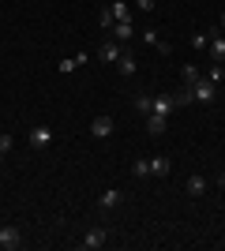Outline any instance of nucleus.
<instances>
[{
  "instance_id": "nucleus-1",
  "label": "nucleus",
  "mask_w": 225,
  "mask_h": 251,
  "mask_svg": "<svg viewBox=\"0 0 225 251\" xmlns=\"http://www.w3.org/2000/svg\"><path fill=\"white\" fill-rule=\"evenodd\" d=\"M188 90H192V101H199V105H210V101L218 98V86L210 83V79H203V75H199V79H195Z\"/></svg>"
},
{
  "instance_id": "nucleus-2",
  "label": "nucleus",
  "mask_w": 225,
  "mask_h": 251,
  "mask_svg": "<svg viewBox=\"0 0 225 251\" xmlns=\"http://www.w3.org/2000/svg\"><path fill=\"white\" fill-rule=\"evenodd\" d=\"M124 49H128V45H124V42H101V49H98V60L113 68V64L120 60V52H124Z\"/></svg>"
},
{
  "instance_id": "nucleus-3",
  "label": "nucleus",
  "mask_w": 225,
  "mask_h": 251,
  "mask_svg": "<svg viewBox=\"0 0 225 251\" xmlns=\"http://www.w3.org/2000/svg\"><path fill=\"white\" fill-rule=\"evenodd\" d=\"M0 248H8V251L23 248V232H19V225H4V229H0Z\"/></svg>"
},
{
  "instance_id": "nucleus-4",
  "label": "nucleus",
  "mask_w": 225,
  "mask_h": 251,
  "mask_svg": "<svg viewBox=\"0 0 225 251\" xmlns=\"http://www.w3.org/2000/svg\"><path fill=\"white\" fill-rule=\"evenodd\" d=\"M113 131H117L113 116H94V120H90V135H98V139H109Z\"/></svg>"
},
{
  "instance_id": "nucleus-5",
  "label": "nucleus",
  "mask_w": 225,
  "mask_h": 251,
  "mask_svg": "<svg viewBox=\"0 0 225 251\" xmlns=\"http://www.w3.org/2000/svg\"><path fill=\"white\" fill-rule=\"evenodd\" d=\"M109 244V229H90L83 236V251H98V248H105Z\"/></svg>"
},
{
  "instance_id": "nucleus-6",
  "label": "nucleus",
  "mask_w": 225,
  "mask_h": 251,
  "mask_svg": "<svg viewBox=\"0 0 225 251\" xmlns=\"http://www.w3.org/2000/svg\"><path fill=\"white\" fill-rule=\"evenodd\" d=\"M49 143H53V127H45V124H34L30 127V147H49Z\"/></svg>"
},
{
  "instance_id": "nucleus-7",
  "label": "nucleus",
  "mask_w": 225,
  "mask_h": 251,
  "mask_svg": "<svg viewBox=\"0 0 225 251\" xmlns=\"http://www.w3.org/2000/svg\"><path fill=\"white\" fill-rule=\"evenodd\" d=\"M113 38L128 45L131 38H135V23H131V19H117V23H113Z\"/></svg>"
},
{
  "instance_id": "nucleus-8",
  "label": "nucleus",
  "mask_w": 225,
  "mask_h": 251,
  "mask_svg": "<svg viewBox=\"0 0 225 251\" xmlns=\"http://www.w3.org/2000/svg\"><path fill=\"white\" fill-rule=\"evenodd\" d=\"M173 109H176L173 94H154V98H150V113H161V116H169Z\"/></svg>"
},
{
  "instance_id": "nucleus-9",
  "label": "nucleus",
  "mask_w": 225,
  "mask_h": 251,
  "mask_svg": "<svg viewBox=\"0 0 225 251\" xmlns=\"http://www.w3.org/2000/svg\"><path fill=\"white\" fill-rule=\"evenodd\" d=\"M206 49H210V60H214V64H225V38H222V34L210 30V45H206Z\"/></svg>"
},
{
  "instance_id": "nucleus-10",
  "label": "nucleus",
  "mask_w": 225,
  "mask_h": 251,
  "mask_svg": "<svg viewBox=\"0 0 225 251\" xmlns=\"http://www.w3.org/2000/svg\"><path fill=\"white\" fill-rule=\"evenodd\" d=\"M86 60H90L86 52H75V56H68V60H60V64H56V72H60V75H68V72H75V68H83Z\"/></svg>"
},
{
  "instance_id": "nucleus-11",
  "label": "nucleus",
  "mask_w": 225,
  "mask_h": 251,
  "mask_svg": "<svg viewBox=\"0 0 225 251\" xmlns=\"http://www.w3.org/2000/svg\"><path fill=\"white\" fill-rule=\"evenodd\" d=\"M117 72L124 75V79H131V75H135V56H131V49H124V52H120V60H117Z\"/></svg>"
},
{
  "instance_id": "nucleus-12",
  "label": "nucleus",
  "mask_w": 225,
  "mask_h": 251,
  "mask_svg": "<svg viewBox=\"0 0 225 251\" xmlns=\"http://www.w3.org/2000/svg\"><path fill=\"white\" fill-rule=\"evenodd\" d=\"M143 42H147V45H154V49H158L161 56H169V52H173V45H169V42H161V38H158V30H143Z\"/></svg>"
},
{
  "instance_id": "nucleus-13",
  "label": "nucleus",
  "mask_w": 225,
  "mask_h": 251,
  "mask_svg": "<svg viewBox=\"0 0 225 251\" xmlns=\"http://www.w3.org/2000/svg\"><path fill=\"white\" fill-rule=\"evenodd\" d=\"M150 173H154V176H169V173H173V161H169L165 154L150 157Z\"/></svg>"
},
{
  "instance_id": "nucleus-14",
  "label": "nucleus",
  "mask_w": 225,
  "mask_h": 251,
  "mask_svg": "<svg viewBox=\"0 0 225 251\" xmlns=\"http://www.w3.org/2000/svg\"><path fill=\"white\" fill-rule=\"evenodd\" d=\"M165 120H169V116H161V113H147V131L158 139L161 131H165Z\"/></svg>"
},
{
  "instance_id": "nucleus-15",
  "label": "nucleus",
  "mask_w": 225,
  "mask_h": 251,
  "mask_svg": "<svg viewBox=\"0 0 225 251\" xmlns=\"http://www.w3.org/2000/svg\"><path fill=\"white\" fill-rule=\"evenodd\" d=\"M98 202H101L105 210H113V206H120V202H124V191L109 188V191H101V199H98Z\"/></svg>"
},
{
  "instance_id": "nucleus-16",
  "label": "nucleus",
  "mask_w": 225,
  "mask_h": 251,
  "mask_svg": "<svg viewBox=\"0 0 225 251\" xmlns=\"http://www.w3.org/2000/svg\"><path fill=\"white\" fill-rule=\"evenodd\" d=\"M184 188H188V195H203V191H206V180L203 176H188Z\"/></svg>"
},
{
  "instance_id": "nucleus-17",
  "label": "nucleus",
  "mask_w": 225,
  "mask_h": 251,
  "mask_svg": "<svg viewBox=\"0 0 225 251\" xmlns=\"http://www.w3.org/2000/svg\"><path fill=\"white\" fill-rule=\"evenodd\" d=\"M131 173H135V176H139V180L154 176V173H150V161H147V157H139V161H135V165H131Z\"/></svg>"
},
{
  "instance_id": "nucleus-18",
  "label": "nucleus",
  "mask_w": 225,
  "mask_h": 251,
  "mask_svg": "<svg viewBox=\"0 0 225 251\" xmlns=\"http://www.w3.org/2000/svg\"><path fill=\"white\" fill-rule=\"evenodd\" d=\"M180 79H184V86H192L195 79H199V68H195V64H184V72H180Z\"/></svg>"
},
{
  "instance_id": "nucleus-19",
  "label": "nucleus",
  "mask_w": 225,
  "mask_h": 251,
  "mask_svg": "<svg viewBox=\"0 0 225 251\" xmlns=\"http://www.w3.org/2000/svg\"><path fill=\"white\" fill-rule=\"evenodd\" d=\"M210 45V30H199V34H192V49H206Z\"/></svg>"
},
{
  "instance_id": "nucleus-20",
  "label": "nucleus",
  "mask_w": 225,
  "mask_h": 251,
  "mask_svg": "<svg viewBox=\"0 0 225 251\" xmlns=\"http://www.w3.org/2000/svg\"><path fill=\"white\" fill-rule=\"evenodd\" d=\"M11 147H15V139H11L8 131H0V157H8V154H11Z\"/></svg>"
},
{
  "instance_id": "nucleus-21",
  "label": "nucleus",
  "mask_w": 225,
  "mask_h": 251,
  "mask_svg": "<svg viewBox=\"0 0 225 251\" xmlns=\"http://www.w3.org/2000/svg\"><path fill=\"white\" fill-rule=\"evenodd\" d=\"M173 101H176V109H180V105H192V90H188V86H184V90H176V94H173Z\"/></svg>"
},
{
  "instance_id": "nucleus-22",
  "label": "nucleus",
  "mask_w": 225,
  "mask_h": 251,
  "mask_svg": "<svg viewBox=\"0 0 225 251\" xmlns=\"http://www.w3.org/2000/svg\"><path fill=\"white\" fill-rule=\"evenodd\" d=\"M222 75H225V64H214V68H210V72H206V79H210V83H222Z\"/></svg>"
},
{
  "instance_id": "nucleus-23",
  "label": "nucleus",
  "mask_w": 225,
  "mask_h": 251,
  "mask_svg": "<svg viewBox=\"0 0 225 251\" xmlns=\"http://www.w3.org/2000/svg\"><path fill=\"white\" fill-rule=\"evenodd\" d=\"M135 8H139V11H154V8H158V0H135Z\"/></svg>"
},
{
  "instance_id": "nucleus-24",
  "label": "nucleus",
  "mask_w": 225,
  "mask_h": 251,
  "mask_svg": "<svg viewBox=\"0 0 225 251\" xmlns=\"http://www.w3.org/2000/svg\"><path fill=\"white\" fill-rule=\"evenodd\" d=\"M218 26H222V30H225V11H222V15H218Z\"/></svg>"
},
{
  "instance_id": "nucleus-25",
  "label": "nucleus",
  "mask_w": 225,
  "mask_h": 251,
  "mask_svg": "<svg viewBox=\"0 0 225 251\" xmlns=\"http://www.w3.org/2000/svg\"><path fill=\"white\" fill-rule=\"evenodd\" d=\"M218 184H222V188H225V173H222V176H218Z\"/></svg>"
}]
</instances>
